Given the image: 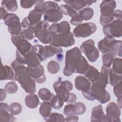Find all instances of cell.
<instances>
[{"instance_id": "38", "label": "cell", "mask_w": 122, "mask_h": 122, "mask_svg": "<svg viewBox=\"0 0 122 122\" xmlns=\"http://www.w3.org/2000/svg\"><path fill=\"white\" fill-rule=\"evenodd\" d=\"M112 70L115 73L122 75V59L121 58H115L112 61Z\"/></svg>"}, {"instance_id": "23", "label": "cell", "mask_w": 122, "mask_h": 122, "mask_svg": "<svg viewBox=\"0 0 122 122\" xmlns=\"http://www.w3.org/2000/svg\"><path fill=\"white\" fill-rule=\"evenodd\" d=\"M105 115L102 105H98L92 108L91 117V122H105Z\"/></svg>"}, {"instance_id": "46", "label": "cell", "mask_w": 122, "mask_h": 122, "mask_svg": "<svg viewBox=\"0 0 122 122\" xmlns=\"http://www.w3.org/2000/svg\"><path fill=\"white\" fill-rule=\"evenodd\" d=\"M113 93L117 98L122 97V81L113 86Z\"/></svg>"}, {"instance_id": "44", "label": "cell", "mask_w": 122, "mask_h": 122, "mask_svg": "<svg viewBox=\"0 0 122 122\" xmlns=\"http://www.w3.org/2000/svg\"><path fill=\"white\" fill-rule=\"evenodd\" d=\"M21 34L24 38L27 41L31 40L35 37L34 32L31 27L22 30Z\"/></svg>"}, {"instance_id": "36", "label": "cell", "mask_w": 122, "mask_h": 122, "mask_svg": "<svg viewBox=\"0 0 122 122\" xmlns=\"http://www.w3.org/2000/svg\"><path fill=\"white\" fill-rule=\"evenodd\" d=\"M121 81H122V75H120L115 73L111 69L109 75V83L110 84L113 86Z\"/></svg>"}, {"instance_id": "8", "label": "cell", "mask_w": 122, "mask_h": 122, "mask_svg": "<svg viewBox=\"0 0 122 122\" xmlns=\"http://www.w3.org/2000/svg\"><path fill=\"white\" fill-rule=\"evenodd\" d=\"M106 85L100 80L92 82L91 89L95 100L102 104L108 102L111 99L110 93L105 89Z\"/></svg>"}, {"instance_id": "24", "label": "cell", "mask_w": 122, "mask_h": 122, "mask_svg": "<svg viewBox=\"0 0 122 122\" xmlns=\"http://www.w3.org/2000/svg\"><path fill=\"white\" fill-rule=\"evenodd\" d=\"M13 71L10 67L7 65H3L1 63L0 72V81L6 80L15 81V73Z\"/></svg>"}, {"instance_id": "13", "label": "cell", "mask_w": 122, "mask_h": 122, "mask_svg": "<svg viewBox=\"0 0 122 122\" xmlns=\"http://www.w3.org/2000/svg\"><path fill=\"white\" fill-rule=\"evenodd\" d=\"M103 32L105 36L113 38L122 36V20H114L110 23L103 26Z\"/></svg>"}, {"instance_id": "20", "label": "cell", "mask_w": 122, "mask_h": 122, "mask_svg": "<svg viewBox=\"0 0 122 122\" xmlns=\"http://www.w3.org/2000/svg\"><path fill=\"white\" fill-rule=\"evenodd\" d=\"M63 1L75 10H79L84 7L89 6L96 2V0H65Z\"/></svg>"}, {"instance_id": "31", "label": "cell", "mask_w": 122, "mask_h": 122, "mask_svg": "<svg viewBox=\"0 0 122 122\" xmlns=\"http://www.w3.org/2000/svg\"><path fill=\"white\" fill-rule=\"evenodd\" d=\"M78 14L83 20H88L92 18L94 10L91 8H85L80 10Z\"/></svg>"}, {"instance_id": "48", "label": "cell", "mask_w": 122, "mask_h": 122, "mask_svg": "<svg viewBox=\"0 0 122 122\" xmlns=\"http://www.w3.org/2000/svg\"><path fill=\"white\" fill-rule=\"evenodd\" d=\"M82 21L83 20L80 18L79 16H78L74 18H71V19L70 20V23L74 26H77L80 24H81Z\"/></svg>"}, {"instance_id": "14", "label": "cell", "mask_w": 122, "mask_h": 122, "mask_svg": "<svg viewBox=\"0 0 122 122\" xmlns=\"http://www.w3.org/2000/svg\"><path fill=\"white\" fill-rule=\"evenodd\" d=\"M97 30L96 25L93 22H85L76 26L73 34L77 38H86L94 33Z\"/></svg>"}, {"instance_id": "33", "label": "cell", "mask_w": 122, "mask_h": 122, "mask_svg": "<svg viewBox=\"0 0 122 122\" xmlns=\"http://www.w3.org/2000/svg\"><path fill=\"white\" fill-rule=\"evenodd\" d=\"M111 67H106L102 66L100 72V80L106 85L109 83V75Z\"/></svg>"}, {"instance_id": "43", "label": "cell", "mask_w": 122, "mask_h": 122, "mask_svg": "<svg viewBox=\"0 0 122 122\" xmlns=\"http://www.w3.org/2000/svg\"><path fill=\"white\" fill-rule=\"evenodd\" d=\"M4 89L8 93H14L18 91V85L13 81H10L5 85Z\"/></svg>"}, {"instance_id": "18", "label": "cell", "mask_w": 122, "mask_h": 122, "mask_svg": "<svg viewBox=\"0 0 122 122\" xmlns=\"http://www.w3.org/2000/svg\"><path fill=\"white\" fill-rule=\"evenodd\" d=\"M71 27L69 22L62 21L59 23L52 24L49 28V31L52 34H67L71 32Z\"/></svg>"}, {"instance_id": "17", "label": "cell", "mask_w": 122, "mask_h": 122, "mask_svg": "<svg viewBox=\"0 0 122 122\" xmlns=\"http://www.w3.org/2000/svg\"><path fill=\"white\" fill-rule=\"evenodd\" d=\"M27 71L30 76L37 83H44L46 80L44 69L42 65L39 64L35 67H27Z\"/></svg>"}, {"instance_id": "42", "label": "cell", "mask_w": 122, "mask_h": 122, "mask_svg": "<svg viewBox=\"0 0 122 122\" xmlns=\"http://www.w3.org/2000/svg\"><path fill=\"white\" fill-rule=\"evenodd\" d=\"M10 113L13 115L20 114L22 110V106L18 102H13L10 105Z\"/></svg>"}, {"instance_id": "1", "label": "cell", "mask_w": 122, "mask_h": 122, "mask_svg": "<svg viewBox=\"0 0 122 122\" xmlns=\"http://www.w3.org/2000/svg\"><path fill=\"white\" fill-rule=\"evenodd\" d=\"M11 65L14 71L15 81L20 84L26 93H34L36 91V81L29 74L27 67L18 62L16 59Z\"/></svg>"}, {"instance_id": "35", "label": "cell", "mask_w": 122, "mask_h": 122, "mask_svg": "<svg viewBox=\"0 0 122 122\" xmlns=\"http://www.w3.org/2000/svg\"><path fill=\"white\" fill-rule=\"evenodd\" d=\"M116 55L112 52L104 53L102 56V66L106 67H111L114 57H116Z\"/></svg>"}, {"instance_id": "10", "label": "cell", "mask_w": 122, "mask_h": 122, "mask_svg": "<svg viewBox=\"0 0 122 122\" xmlns=\"http://www.w3.org/2000/svg\"><path fill=\"white\" fill-rule=\"evenodd\" d=\"M74 35L71 32L63 34H51L50 42L51 45L60 47H68L74 45Z\"/></svg>"}, {"instance_id": "30", "label": "cell", "mask_w": 122, "mask_h": 122, "mask_svg": "<svg viewBox=\"0 0 122 122\" xmlns=\"http://www.w3.org/2000/svg\"><path fill=\"white\" fill-rule=\"evenodd\" d=\"M60 10L62 14L69 15L71 18L79 16L77 11L68 4H61L60 6Z\"/></svg>"}, {"instance_id": "41", "label": "cell", "mask_w": 122, "mask_h": 122, "mask_svg": "<svg viewBox=\"0 0 122 122\" xmlns=\"http://www.w3.org/2000/svg\"><path fill=\"white\" fill-rule=\"evenodd\" d=\"M60 69L59 64L55 61H51L48 63L47 69L48 71L51 74H56L59 71Z\"/></svg>"}, {"instance_id": "29", "label": "cell", "mask_w": 122, "mask_h": 122, "mask_svg": "<svg viewBox=\"0 0 122 122\" xmlns=\"http://www.w3.org/2000/svg\"><path fill=\"white\" fill-rule=\"evenodd\" d=\"M52 106L50 102H43L41 103L39 108L40 114L44 118H47L51 114Z\"/></svg>"}, {"instance_id": "7", "label": "cell", "mask_w": 122, "mask_h": 122, "mask_svg": "<svg viewBox=\"0 0 122 122\" xmlns=\"http://www.w3.org/2000/svg\"><path fill=\"white\" fill-rule=\"evenodd\" d=\"M116 7V3L114 0H103L101 2L100 5V22L101 25L103 26L116 20L113 16V11Z\"/></svg>"}, {"instance_id": "47", "label": "cell", "mask_w": 122, "mask_h": 122, "mask_svg": "<svg viewBox=\"0 0 122 122\" xmlns=\"http://www.w3.org/2000/svg\"><path fill=\"white\" fill-rule=\"evenodd\" d=\"M82 93L84 97L88 101H92L95 100L92 95L91 88L85 91H82Z\"/></svg>"}, {"instance_id": "26", "label": "cell", "mask_w": 122, "mask_h": 122, "mask_svg": "<svg viewBox=\"0 0 122 122\" xmlns=\"http://www.w3.org/2000/svg\"><path fill=\"white\" fill-rule=\"evenodd\" d=\"M89 64L85 57L81 56L77 61L74 71V73L84 74L89 67Z\"/></svg>"}, {"instance_id": "45", "label": "cell", "mask_w": 122, "mask_h": 122, "mask_svg": "<svg viewBox=\"0 0 122 122\" xmlns=\"http://www.w3.org/2000/svg\"><path fill=\"white\" fill-rule=\"evenodd\" d=\"M39 0H21L20 1L21 7L23 9H29L34 4H36Z\"/></svg>"}, {"instance_id": "16", "label": "cell", "mask_w": 122, "mask_h": 122, "mask_svg": "<svg viewBox=\"0 0 122 122\" xmlns=\"http://www.w3.org/2000/svg\"><path fill=\"white\" fill-rule=\"evenodd\" d=\"M121 108L114 102H111L108 104L106 108V114L105 122H121L120 116L121 113Z\"/></svg>"}, {"instance_id": "27", "label": "cell", "mask_w": 122, "mask_h": 122, "mask_svg": "<svg viewBox=\"0 0 122 122\" xmlns=\"http://www.w3.org/2000/svg\"><path fill=\"white\" fill-rule=\"evenodd\" d=\"M84 75L85 76L92 82L100 80V72L96 68L92 66L89 65Z\"/></svg>"}, {"instance_id": "6", "label": "cell", "mask_w": 122, "mask_h": 122, "mask_svg": "<svg viewBox=\"0 0 122 122\" xmlns=\"http://www.w3.org/2000/svg\"><path fill=\"white\" fill-rule=\"evenodd\" d=\"M81 56V51L77 47L67 51L65 55V66L63 71L64 75L70 76L74 73L76 63Z\"/></svg>"}, {"instance_id": "40", "label": "cell", "mask_w": 122, "mask_h": 122, "mask_svg": "<svg viewBox=\"0 0 122 122\" xmlns=\"http://www.w3.org/2000/svg\"><path fill=\"white\" fill-rule=\"evenodd\" d=\"M46 122H64V116L60 113L53 112L50 114L47 118H44Z\"/></svg>"}, {"instance_id": "22", "label": "cell", "mask_w": 122, "mask_h": 122, "mask_svg": "<svg viewBox=\"0 0 122 122\" xmlns=\"http://www.w3.org/2000/svg\"><path fill=\"white\" fill-rule=\"evenodd\" d=\"M62 52V49L60 47L55 46L52 45L44 46V52L42 55V61H43L47 58L51 57L55 54H61Z\"/></svg>"}, {"instance_id": "12", "label": "cell", "mask_w": 122, "mask_h": 122, "mask_svg": "<svg viewBox=\"0 0 122 122\" xmlns=\"http://www.w3.org/2000/svg\"><path fill=\"white\" fill-rule=\"evenodd\" d=\"M80 50L85 54L90 62L96 61L99 57V51L95 47L93 40L89 39L83 42L80 46Z\"/></svg>"}, {"instance_id": "50", "label": "cell", "mask_w": 122, "mask_h": 122, "mask_svg": "<svg viewBox=\"0 0 122 122\" xmlns=\"http://www.w3.org/2000/svg\"><path fill=\"white\" fill-rule=\"evenodd\" d=\"M113 16L115 19L122 20V12L121 10H116L113 11Z\"/></svg>"}, {"instance_id": "21", "label": "cell", "mask_w": 122, "mask_h": 122, "mask_svg": "<svg viewBox=\"0 0 122 122\" xmlns=\"http://www.w3.org/2000/svg\"><path fill=\"white\" fill-rule=\"evenodd\" d=\"M74 85L77 90L82 92L90 88L91 83L86 77L79 75L75 79Z\"/></svg>"}, {"instance_id": "37", "label": "cell", "mask_w": 122, "mask_h": 122, "mask_svg": "<svg viewBox=\"0 0 122 122\" xmlns=\"http://www.w3.org/2000/svg\"><path fill=\"white\" fill-rule=\"evenodd\" d=\"M86 106L81 102H74L73 104V114L82 115L86 111Z\"/></svg>"}, {"instance_id": "25", "label": "cell", "mask_w": 122, "mask_h": 122, "mask_svg": "<svg viewBox=\"0 0 122 122\" xmlns=\"http://www.w3.org/2000/svg\"><path fill=\"white\" fill-rule=\"evenodd\" d=\"M42 15L43 14L41 12L35 9L30 11L28 16L26 17L30 27L33 26L40 22L41 21V20Z\"/></svg>"}, {"instance_id": "9", "label": "cell", "mask_w": 122, "mask_h": 122, "mask_svg": "<svg viewBox=\"0 0 122 122\" xmlns=\"http://www.w3.org/2000/svg\"><path fill=\"white\" fill-rule=\"evenodd\" d=\"M36 37L41 42L44 44L50 42L51 33L49 31L50 26L48 22L41 20L38 24L31 27Z\"/></svg>"}, {"instance_id": "39", "label": "cell", "mask_w": 122, "mask_h": 122, "mask_svg": "<svg viewBox=\"0 0 122 122\" xmlns=\"http://www.w3.org/2000/svg\"><path fill=\"white\" fill-rule=\"evenodd\" d=\"M52 107L55 109H59L62 107L64 104L63 100L58 95L54 94L50 101Z\"/></svg>"}, {"instance_id": "34", "label": "cell", "mask_w": 122, "mask_h": 122, "mask_svg": "<svg viewBox=\"0 0 122 122\" xmlns=\"http://www.w3.org/2000/svg\"><path fill=\"white\" fill-rule=\"evenodd\" d=\"M53 95L49 89L45 88L40 89L38 92L39 97L43 102H50Z\"/></svg>"}, {"instance_id": "32", "label": "cell", "mask_w": 122, "mask_h": 122, "mask_svg": "<svg viewBox=\"0 0 122 122\" xmlns=\"http://www.w3.org/2000/svg\"><path fill=\"white\" fill-rule=\"evenodd\" d=\"M1 3V6L9 11L14 12L18 9V4L16 0H2Z\"/></svg>"}, {"instance_id": "3", "label": "cell", "mask_w": 122, "mask_h": 122, "mask_svg": "<svg viewBox=\"0 0 122 122\" xmlns=\"http://www.w3.org/2000/svg\"><path fill=\"white\" fill-rule=\"evenodd\" d=\"M43 52L44 47L40 44H36L32 46L30 52L24 55L16 50V60L22 64H26L30 67H35L41 64Z\"/></svg>"}, {"instance_id": "11", "label": "cell", "mask_w": 122, "mask_h": 122, "mask_svg": "<svg viewBox=\"0 0 122 122\" xmlns=\"http://www.w3.org/2000/svg\"><path fill=\"white\" fill-rule=\"evenodd\" d=\"M4 24L8 26V31L11 35H16L21 34L22 26L19 17L14 13H8L4 19Z\"/></svg>"}, {"instance_id": "49", "label": "cell", "mask_w": 122, "mask_h": 122, "mask_svg": "<svg viewBox=\"0 0 122 122\" xmlns=\"http://www.w3.org/2000/svg\"><path fill=\"white\" fill-rule=\"evenodd\" d=\"M78 116L75 114L68 115L65 118V121L66 122H78Z\"/></svg>"}, {"instance_id": "52", "label": "cell", "mask_w": 122, "mask_h": 122, "mask_svg": "<svg viewBox=\"0 0 122 122\" xmlns=\"http://www.w3.org/2000/svg\"><path fill=\"white\" fill-rule=\"evenodd\" d=\"M5 89H0V101L1 102L5 100L6 97V92Z\"/></svg>"}, {"instance_id": "2", "label": "cell", "mask_w": 122, "mask_h": 122, "mask_svg": "<svg viewBox=\"0 0 122 122\" xmlns=\"http://www.w3.org/2000/svg\"><path fill=\"white\" fill-rule=\"evenodd\" d=\"M34 9L41 12L43 15L44 20L47 22L55 23L63 17L60 6L54 1L39 0L35 4Z\"/></svg>"}, {"instance_id": "5", "label": "cell", "mask_w": 122, "mask_h": 122, "mask_svg": "<svg viewBox=\"0 0 122 122\" xmlns=\"http://www.w3.org/2000/svg\"><path fill=\"white\" fill-rule=\"evenodd\" d=\"M122 41L121 40H116L114 38L105 36L98 43V48L102 53L112 52L115 55L118 54L122 57Z\"/></svg>"}, {"instance_id": "51", "label": "cell", "mask_w": 122, "mask_h": 122, "mask_svg": "<svg viewBox=\"0 0 122 122\" xmlns=\"http://www.w3.org/2000/svg\"><path fill=\"white\" fill-rule=\"evenodd\" d=\"M8 12L7 11V10L3 8L2 6L0 7V20H2L5 19L7 15L8 14Z\"/></svg>"}, {"instance_id": "4", "label": "cell", "mask_w": 122, "mask_h": 122, "mask_svg": "<svg viewBox=\"0 0 122 122\" xmlns=\"http://www.w3.org/2000/svg\"><path fill=\"white\" fill-rule=\"evenodd\" d=\"M53 88L56 95L61 98L64 102L72 103L76 101V95L70 92L73 89V85L70 81H57L53 83Z\"/></svg>"}, {"instance_id": "28", "label": "cell", "mask_w": 122, "mask_h": 122, "mask_svg": "<svg viewBox=\"0 0 122 122\" xmlns=\"http://www.w3.org/2000/svg\"><path fill=\"white\" fill-rule=\"evenodd\" d=\"M26 105L29 108L34 109L37 107L40 103L38 96L34 93H30L27 95L25 98Z\"/></svg>"}, {"instance_id": "15", "label": "cell", "mask_w": 122, "mask_h": 122, "mask_svg": "<svg viewBox=\"0 0 122 122\" xmlns=\"http://www.w3.org/2000/svg\"><path fill=\"white\" fill-rule=\"evenodd\" d=\"M11 41L17 48V50L23 55L30 52L33 46L27 40L24 38L21 34L11 35Z\"/></svg>"}, {"instance_id": "19", "label": "cell", "mask_w": 122, "mask_h": 122, "mask_svg": "<svg viewBox=\"0 0 122 122\" xmlns=\"http://www.w3.org/2000/svg\"><path fill=\"white\" fill-rule=\"evenodd\" d=\"M15 121V118L10 112V106L6 103L1 102L0 104V122H12Z\"/></svg>"}, {"instance_id": "53", "label": "cell", "mask_w": 122, "mask_h": 122, "mask_svg": "<svg viewBox=\"0 0 122 122\" xmlns=\"http://www.w3.org/2000/svg\"><path fill=\"white\" fill-rule=\"evenodd\" d=\"M122 97H119L117 98V103L118 106L120 107V108H122Z\"/></svg>"}]
</instances>
